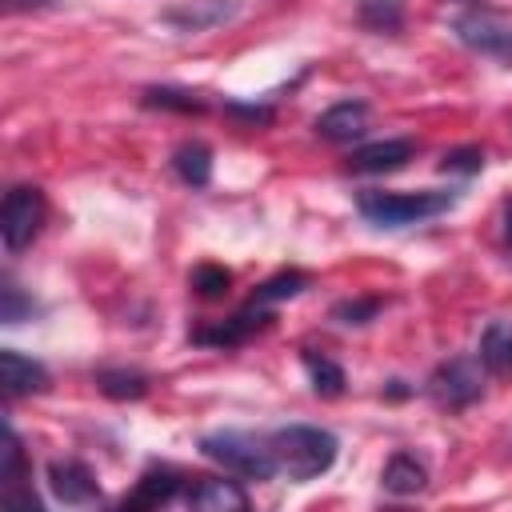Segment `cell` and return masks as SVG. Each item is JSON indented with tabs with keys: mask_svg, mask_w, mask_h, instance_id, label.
Masks as SVG:
<instances>
[{
	"mask_svg": "<svg viewBox=\"0 0 512 512\" xmlns=\"http://www.w3.org/2000/svg\"><path fill=\"white\" fill-rule=\"evenodd\" d=\"M268 444H272V456H276L280 472L296 484L324 476L336 464V452H340V440L328 428H316V424H284L268 436Z\"/></svg>",
	"mask_w": 512,
	"mask_h": 512,
	"instance_id": "cell-1",
	"label": "cell"
},
{
	"mask_svg": "<svg viewBox=\"0 0 512 512\" xmlns=\"http://www.w3.org/2000/svg\"><path fill=\"white\" fill-rule=\"evenodd\" d=\"M456 204V192H444V188H420V192H360L356 196V208L368 224L376 228H404V224H420V220H432L440 212H448Z\"/></svg>",
	"mask_w": 512,
	"mask_h": 512,
	"instance_id": "cell-2",
	"label": "cell"
},
{
	"mask_svg": "<svg viewBox=\"0 0 512 512\" xmlns=\"http://www.w3.org/2000/svg\"><path fill=\"white\" fill-rule=\"evenodd\" d=\"M200 452L220 464L224 472H236L244 480H272L280 472L276 456H272V444L268 440H256L252 432H240V428H216V432H204L200 436Z\"/></svg>",
	"mask_w": 512,
	"mask_h": 512,
	"instance_id": "cell-3",
	"label": "cell"
},
{
	"mask_svg": "<svg viewBox=\"0 0 512 512\" xmlns=\"http://www.w3.org/2000/svg\"><path fill=\"white\" fill-rule=\"evenodd\" d=\"M480 368L484 364L480 360H468V356H452V360L436 364L432 376H428V396L440 408H448V412H460V408L476 404L480 392H484V372Z\"/></svg>",
	"mask_w": 512,
	"mask_h": 512,
	"instance_id": "cell-4",
	"label": "cell"
},
{
	"mask_svg": "<svg viewBox=\"0 0 512 512\" xmlns=\"http://www.w3.org/2000/svg\"><path fill=\"white\" fill-rule=\"evenodd\" d=\"M44 192L32 188V184H16L8 188L4 204H0V236H4V248L8 252H20L36 240L40 224H44Z\"/></svg>",
	"mask_w": 512,
	"mask_h": 512,
	"instance_id": "cell-5",
	"label": "cell"
},
{
	"mask_svg": "<svg viewBox=\"0 0 512 512\" xmlns=\"http://www.w3.org/2000/svg\"><path fill=\"white\" fill-rule=\"evenodd\" d=\"M48 492L60 504H68V508H92V504H100L96 472L84 460H72V456L48 464Z\"/></svg>",
	"mask_w": 512,
	"mask_h": 512,
	"instance_id": "cell-6",
	"label": "cell"
},
{
	"mask_svg": "<svg viewBox=\"0 0 512 512\" xmlns=\"http://www.w3.org/2000/svg\"><path fill=\"white\" fill-rule=\"evenodd\" d=\"M452 32L464 48L472 52H484V56H496L512 68V28L492 20V16H480V12H468V16H456L452 20Z\"/></svg>",
	"mask_w": 512,
	"mask_h": 512,
	"instance_id": "cell-7",
	"label": "cell"
},
{
	"mask_svg": "<svg viewBox=\"0 0 512 512\" xmlns=\"http://www.w3.org/2000/svg\"><path fill=\"white\" fill-rule=\"evenodd\" d=\"M268 320H272L268 304H256V300H252V304L240 308L236 316L216 320V324H208V328H196L192 340H196V344H208V348H236V344L252 340L260 328H268Z\"/></svg>",
	"mask_w": 512,
	"mask_h": 512,
	"instance_id": "cell-8",
	"label": "cell"
},
{
	"mask_svg": "<svg viewBox=\"0 0 512 512\" xmlns=\"http://www.w3.org/2000/svg\"><path fill=\"white\" fill-rule=\"evenodd\" d=\"M240 16V0H188L176 8H164L160 20L176 32H208Z\"/></svg>",
	"mask_w": 512,
	"mask_h": 512,
	"instance_id": "cell-9",
	"label": "cell"
},
{
	"mask_svg": "<svg viewBox=\"0 0 512 512\" xmlns=\"http://www.w3.org/2000/svg\"><path fill=\"white\" fill-rule=\"evenodd\" d=\"M412 156H416V140H408V136H392V140H376V144L356 148L352 160H348V168L360 172V176H380V172H396V168H404Z\"/></svg>",
	"mask_w": 512,
	"mask_h": 512,
	"instance_id": "cell-10",
	"label": "cell"
},
{
	"mask_svg": "<svg viewBox=\"0 0 512 512\" xmlns=\"http://www.w3.org/2000/svg\"><path fill=\"white\" fill-rule=\"evenodd\" d=\"M364 132H368V104L364 100H340L316 116V136L328 144H352Z\"/></svg>",
	"mask_w": 512,
	"mask_h": 512,
	"instance_id": "cell-11",
	"label": "cell"
},
{
	"mask_svg": "<svg viewBox=\"0 0 512 512\" xmlns=\"http://www.w3.org/2000/svg\"><path fill=\"white\" fill-rule=\"evenodd\" d=\"M0 384H4V396L16 400V396H32V392H44L48 388V368L16 348H4L0 352Z\"/></svg>",
	"mask_w": 512,
	"mask_h": 512,
	"instance_id": "cell-12",
	"label": "cell"
},
{
	"mask_svg": "<svg viewBox=\"0 0 512 512\" xmlns=\"http://www.w3.org/2000/svg\"><path fill=\"white\" fill-rule=\"evenodd\" d=\"M184 504L196 512H244L248 508V492L236 480H220V476H200L188 492Z\"/></svg>",
	"mask_w": 512,
	"mask_h": 512,
	"instance_id": "cell-13",
	"label": "cell"
},
{
	"mask_svg": "<svg viewBox=\"0 0 512 512\" xmlns=\"http://www.w3.org/2000/svg\"><path fill=\"white\" fill-rule=\"evenodd\" d=\"M180 496V476L172 472V468H148L140 480H136V488L124 496V512L132 508H160V504H168V500H176Z\"/></svg>",
	"mask_w": 512,
	"mask_h": 512,
	"instance_id": "cell-14",
	"label": "cell"
},
{
	"mask_svg": "<svg viewBox=\"0 0 512 512\" xmlns=\"http://www.w3.org/2000/svg\"><path fill=\"white\" fill-rule=\"evenodd\" d=\"M380 484L392 496H416L428 484V468L412 452H392L388 464H384V472H380Z\"/></svg>",
	"mask_w": 512,
	"mask_h": 512,
	"instance_id": "cell-15",
	"label": "cell"
},
{
	"mask_svg": "<svg viewBox=\"0 0 512 512\" xmlns=\"http://www.w3.org/2000/svg\"><path fill=\"white\" fill-rule=\"evenodd\" d=\"M484 372L492 376H508L512 372V324L508 320H492L484 332H480V356Z\"/></svg>",
	"mask_w": 512,
	"mask_h": 512,
	"instance_id": "cell-16",
	"label": "cell"
},
{
	"mask_svg": "<svg viewBox=\"0 0 512 512\" xmlns=\"http://www.w3.org/2000/svg\"><path fill=\"white\" fill-rule=\"evenodd\" d=\"M144 108H160V112H180V116H204L208 112V100L196 96L192 88H176V84H156V88H144Z\"/></svg>",
	"mask_w": 512,
	"mask_h": 512,
	"instance_id": "cell-17",
	"label": "cell"
},
{
	"mask_svg": "<svg viewBox=\"0 0 512 512\" xmlns=\"http://www.w3.org/2000/svg\"><path fill=\"white\" fill-rule=\"evenodd\" d=\"M172 172H176L188 188H204V184L212 180V152H208V144H200V140L180 144V148L172 152Z\"/></svg>",
	"mask_w": 512,
	"mask_h": 512,
	"instance_id": "cell-18",
	"label": "cell"
},
{
	"mask_svg": "<svg viewBox=\"0 0 512 512\" xmlns=\"http://www.w3.org/2000/svg\"><path fill=\"white\" fill-rule=\"evenodd\" d=\"M300 360H304V372H308V380H312V392H316V396L336 400V396L344 392L348 376H344V368H340L332 356H324V352H312V348H308Z\"/></svg>",
	"mask_w": 512,
	"mask_h": 512,
	"instance_id": "cell-19",
	"label": "cell"
},
{
	"mask_svg": "<svg viewBox=\"0 0 512 512\" xmlns=\"http://www.w3.org/2000/svg\"><path fill=\"white\" fill-rule=\"evenodd\" d=\"M96 388L108 400H140L148 392V376L140 368H100L96 372Z\"/></svg>",
	"mask_w": 512,
	"mask_h": 512,
	"instance_id": "cell-20",
	"label": "cell"
},
{
	"mask_svg": "<svg viewBox=\"0 0 512 512\" xmlns=\"http://www.w3.org/2000/svg\"><path fill=\"white\" fill-rule=\"evenodd\" d=\"M308 288V276L304 272H296V268H288V272H276V276H268L260 288H256V304H280V300H292V296H300Z\"/></svg>",
	"mask_w": 512,
	"mask_h": 512,
	"instance_id": "cell-21",
	"label": "cell"
},
{
	"mask_svg": "<svg viewBox=\"0 0 512 512\" xmlns=\"http://www.w3.org/2000/svg\"><path fill=\"white\" fill-rule=\"evenodd\" d=\"M192 288H196V296H204V300H220V296H228V288H232V272H228L224 264H196V268H192Z\"/></svg>",
	"mask_w": 512,
	"mask_h": 512,
	"instance_id": "cell-22",
	"label": "cell"
},
{
	"mask_svg": "<svg viewBox=\"0 0 512 512\" xmlns=\"http://www.w3.org/2000/svg\"><path fill=\"white\" fill-rule=\"evenodd\" d=\"M360 20L368 28H376V32H396L404 16H400V4L396 0H364L360 4Z\"/></svg>",
	"mask_w": 512,
	"mask_h": 512,
	"instance_id": "cell-23",
	"label": "cell"
},
{
	"mask_svg": "<svg viewBox=\"0 0 512 512\" xmlns=\"http://www.w3.org/2000/svg\"><path fill=\"white\" fill-rule=\"evenodd\" d=\"M376 312H380L376 296H356V300H340L332 308V320H340V324H368V320H376Z\"/></svg>",
	"mask_w": 512,
	"mask_h": 512,
	"instance_id": "cell-24",
	"label": "cell"
},
{
	"mask_svg": "<svg viewBox=\"0 0 512 512\" xmlns=\"http://www.w3.org/2000/svg\"><path fill=\"white\" fill-rule=\"evenodd\" d=\"M480 168H484V152H480L476 144L452 148V152H444V160H440V172H460V176H476Z\"/></svg>",
	"mask_w": 512,
	"mask_h": 512,
	"instance_id": "cell-25",
	"label": "cell"
},
{
	"mask_svg": "<svg viewBox=\"0 0 512 512\" xmlns=\"http://www.w3.org/2000/svg\"><path fill=\"white\" fill-rule=\"evenodd\" d=\"M0 320H4V324L32 320V300H28L16 284H4V288H0Z\"/></svg>",
	"mask_w": 512,
	"mask_h": 512,
	"instance_id": "cell-26",
	"label": "cell"
},
{
	"mask_svg": "<svg viewBox=\"0 0 512 512\" xmlns=\"http://www.w3.org/2000/svg\"><path fill=\"white\" fill-rule=\"evenodd\" d=\"M228 112L240 116V120H252V124H268L272 120V108H264V104H228Z\"/></svg>",
	"mask_w": 512,
	"mask_h": 512,
	"instance_id": "cell-27",
	"label": "cell"
},
{
	"mask_svg": "<svg viewBox=\"0 0 512 512\" xmlns=\"http://www.w3.org/2000/svg\"><path fill=\"white\" fill-rule=\"evenodd\" d=\"M44 4H52V0H4V8H8V12H24V8H44Z\"/></svg>",
	"mask_w": 512,
	"mask_h": 512,
	"instance_id": "cell-28",
	"label": "cell"
},
{
	"mask_svg": "<svg viewBox=\"0 0 512 512\" xmlns=\"http://www.w3.org/2000/svg\"><path fill=\"white\" fill-rule=\"evenodd\" d=\"M504 240L512 244V196L504 200Z\"/></svg>",
	"mask_w": 512,
	"mask_h": 512,
	"instance_id": "cell-29",
	"label": "cell"
},
{
	"mask_svg": "<svg viewBox=\"0 0 512 512\" xmlns=\"http://www.w3.org/2000/svg\"><path fill=\"white\" fill-rule=\"evenodd\" d=\"M388 396H396V400H400V396H408V388H404V380H392V384H388Z\"/></svg>",
	"mask_w": 512,
	"mask_h": 512,
	"instance_id": "cell-30",
	"label": "cell"
}]
</instances>
